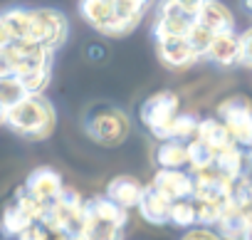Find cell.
I'll return each mask as SVG.
<instances>
[{"label": "cell", "instance_id": "1", "mask_svg": "<svg viewBox=\"0 0 252 240\" xmlns=\"http://www.w3.org/2000/svg\"><path fill=\"white\" fill-rule=\"evenodd\" d=\"M5 127L30 141H45L57 127V111L45 94H28L23 102L8 109Z\"/></svg>", "mask_w": 252, "mask_h": 240}, {"label": "cell", "instance_id": "2", "mask_svg": "<svg viewBox=\"0 0 252 240\" xmlns=\"http://www.w3.org/2000/svg\"><path fill=\"white\" fill-rule=\"evenodd\" d=\"M82 127H84V134L94 144L114 149V146H121L126 139H129V134H131V116L126 114L121 106L99 102V104H92L84 111Z\"/></svg>", "mask_w": 252, "mask_h": 240}, {"label": "cell", "instance_id": "3", "mask_svg": "<svg viewBox=\"0 0 252 240\" xmlns=\"http://www.w3.org/2000/svg\"><path fill=\"white\" fill-rule=\"evenodd\" d=\"M45 213H47V206L40 203L35 196H30L25 186H20L13 193V198L3 206V210H0V235L5 240L18 238L28 225L42 220Z\"/></svg>", "mask_w": 252, "mask_h": 240}, {"label": "cell", "instance_id": "4", "mask_svg": "<svg viewBox=\"0 0 252 240\" xmlns=\"http://www.w3.org/2000/svg\"><path fill=\"white\" fill-rule=\"evenodd\" d=\"M181 114V97L173 89H158L151 97L144 99L141 109H139V119L141 124L149 129L151 137H156L158 141L166 137L168 127L173 124V119Z\"/></svg>", "mask_w": 252, "mask_h": 240}, {"label": "cell", "instance_id": "5", "mask_svg": "<svg viewBox=\"0 0 252 240\" xmlns=\"http://www.w3.org/2000/svg\"><path fill=\"white\" fill-rule=\"evenodd\" d=\"M215 116L222 119L232 141L240 149H252V99L245 94H232L218 104Z\"/></svg>", "mask_w": 252, "mask_h": 240}, {"label": "cell", "instance_id": "6", "mask_svg": "<svg viewBox=\"0 0 252 240\" xmlns=\"http://www.w3.org/2000/svg\"><path fill=\"white\" fill-rule=\"evenodd\" d=\"M69 37V20L62 10L35 8L30 10V40L57 52Z\"/></svg>", "mask_w": 252, "mask_h": 240}, {"label": "cell", "instance_id": "7", "mask_svg": "<svg viewBox=\"0 0 252 240\" xmlns=\"http://www.w3.org/2000/svg\"><path fill=\"white\" fill-rule=\"evenodd\" d=\"M5 52H8V57H10L13 74H18V77H28V74H35V72L52 69V57H55V52L47 50V47L40 45V42L23 40V42H15V45L5 47Z\"/></svg>", "mask_w": 252, "mask_h": 240}, {"label": "cell", "instance_id": "8", "mask_svg": "<svg viewBox=\"0 0 252 240\" xmlns=\"http://www.w3.org/2000/svg\"><path fill=\"white\" fill-rule=\"evenodd\" d=\"M195 15L186 13L178 8L173 0H161L156 8V20H154V40L158 37H186L188 30L193 28Z\"/></svg>", "mask_w": 252, "mask_h": 240}, {"label": "cell", "instance_id": "9", "mask_svg": "<svg viewBox=\"0 0 252 240\" xmlns=\"http://www.w3.org/2000/svg\"><path fill=\"white\" fill-rule=\"evenodd\" d=\"M79 15L99 35L124 37L121 25H119V20L114 15V3H111V0H79Z\"/></svg>", "mask_w": 252, "mask_h": 240}, {"label": "cell", "instance_id": "10", "mask_svg": "<svg viewBox=\"0 0 252 240\" xmlns=\"http://www.w3.org/2000/svg\"><path fill=\"white\" fill-rule=\"evenodd\" d=\"M156 55L163 62V67L181 72L200 62V55L190 47L188 37H158L156 40Z\"/></svg>", "mask_w": 252, "mask_h": 240}, {"label": "cell", "instance_id": "11", "mask_svg": "<svg viewBox=\"0 0 252 240\" xmlns=\"http://www.w3.org/2000/svg\"><path fill=\"white\" fill-rule=\"evenodd\" d=\"M151 186L158 193H163L171 203L181 201V198H193V191H195L193 173L186 169H158Z\"/></svg>", "mask_w": 252, "mask_h": 240}, {"label": "cell", "instance_id": "12", "mask_svg": "<svg viewBox=\"0 0 252 240\" xmlns=\"http://www.w3.org/2000/svg\"><path fill=\"white\" fill-rule=\"evenodd\" d=\"M25 191L30 193V196H35L40 203H45V206H52L60 196H62V191H64V181H62V176L55 171V169H50V166H40V169H35L28 178H25Z\"/></svg>", "mask_w": 252, "mask_h": 240}, {"label": "cell", "instance_id": "13", "mask_svg": "<svg viewBox=\"0 0 252 240\" xmlns=\"http://www.w3.org/2000/svg\"><path fill=\"white\" fill-rule=\"evenodd\" d=\"M210 62H215L218 67H235L242 65V45H240V33L227 30V33H218L213 35L210 50L205 55Z\"/></svg>", "mask_w": 252, "mask_h": 240}, {"label": "cell", "instance_id": "14", "mask_svg": "<svg viewBox=\"0 0 252 240\" xmlns=\"http://www.w3.org/2000/svg\"><path fill=\"white\" fill-rule=\"evenodd\" d=\"M144 183L139 181V178H134V176H114L109 183H106V196L116 203V206H121V208H126V210H131V208H139V201H141V196H144Z\"/></svg>", "mask_w": 252, "mask_h": 240}, {"label": "cell", "instance_id": "15", "mask_svg": "<svg viewBox=\"0 0 252 240\" xmlns=\"http://www.w3.org/2000/svg\"><path fill=\"white\" fill-rule=\"evenodd\" d=\"M136 210L141 213V218L149 225H168L171 223V201L163 193H158L151 183L144 188V196H141Z\"/></svg>", "mask_w": 252, "mask_h": 240}, {"label": "cell", "instance_id": "16", "mask_svg": "<svg viewBox=\"0 0 252 240\" xmlns=\"http://www.w3.org/2000/svg\"><path fill=\"white\" fill-rule=\"evenodd\" d=\"M195 23H200V25H203L205 30H210L213 35L235 30L232 10H230L225 3H220V0H205L203 8L195 13Z\"/></svg>", "mask_w": 252, "mask_h": 240}, {"label": "cell", "instance_id": "17", "mask_svg": "<svg viewBox=\"0 0 252 240\" xmlns=\"http://www.w3.org/2000/svg\"><path fill=\"white\" fill-rule=\"evenodd\" d=\"M111 3H114V15H116L124 35L136 30L139 23L151 10V0H111Z\"/></svg>", "mask_w": 252, "mask_h": 240}, {"label": "cell", "instance_id": "18", "mask_svg": "<svg viewBox=\"0 0 252 240\" xmlns=\"http://www.w3.org/2000/svg\"><path fill=\"white\" fill-rule=\"evenodd\" d=\"M84 210L99 220H106V223H114V225H121L126 228V223H129V210L116 206L106 193L104 196H94V198H87L84 201Z\"/></svg>", "mask_w": 252, "mask_h": 240}, {"label": "cell", "instance_id": "19", "mask_svg": "<svg viewBox=\"0 0 252 240\" xmlns=\"http://www.w3.org/2000/svg\"><path fill=\"white\" fill-rule=\"evenodd\" d=\"M213 166H215L225 178L235 181V178H240L242 173H247V151L240 149L237 144H232V146H227V149H222V151L215 154Z\"/></svg>", "mask_w": 252, "mask_h": 240}, {"label": "cell", "instance_id": "20", "mask_svg": "<svg viewBox=\"0 0 252 240\" xmlns=\"http://www.w3.org/2000/svg\"><path fill=\"white\" fill-rule=\"evenodd\" d=\"M250 223H252V218L245 210H240L237 206L230 203L225 208V213L220 215L215 230L222 235V240H242L245 233H247V228H250Z\"/></svg>", "mask_w": 252, "mask_h": 240}, {"label": "cell", "instance_id": "21", "mask_svg": "<svg viewBox=\"0 0 252 240\" xmlns=\"http://www.w3.org/2000/svg\"><path fill=\"white\" fill-rule=\"evenodd\" d=\"M198 139L205 141L215 154L232 146V137L227 132V127L222 124V119L220 116H208V119H200V127H198Z\"/></svg>", "mask_w": 252, "mask_h": 240}, {"label": "cell", "instance_id": "22", "mask_svg": "<svg viewBox=\"0 0 252 240\" xmlns=\"http://www.w3.org/2000/svg\"><path fill=\"white\" fill-rule=\"evenodd\" d=\"M158 169H188V144L176 139H163L156 146Z\"/></svg>", "mask_w": 252, "mask_h": 240}, {"label": "cell", "instance_id": "23", "mask_svg": "<svg viewBox=\"0 0 252 240\" xmlns=\"http://www.w3.org/2000/svg\"><path fill=\"white\" fill-rule=\"evenodd\" d=\"M198 127H200V119L190 111H181L176 119H173V124L168 127L166 137L163 139H176V141H193L198 137ZM161 139V141H163Z\"/></svg>", "mask_w": 252, "mask_h": 240}, {"label": "cell", "instance_id": "24", "mask_svg": "<svg viewBox=\"0 0 252 240\" xmlns=\"http://www.w3.org/2000/svg\"><path fill=\"white\" fill-rule=\"evenodd\" d=\"M87 220H84V240H124V230L121 225H114V223H106V220H99L94 215H89L84 210Z\"/></svg>", "mask_w": 252, "mask_h": 240}, {"label": "cell", "instance_id": "25", "mask_svg": "<svg viewBox=\"0 0 252 240\" xmlns=\"http://www.w3.org/2000/svg\"><path fill=\"white\" fill-rule=\"evenodd\" d=\"M168 225H176V228H195L198 225V203L195 198H181V201H173L171 203V223Z\"/></svg>", "mask_w": 252, "mask_h": 240}, {"label": "cell", "instance_id": "26", "mask_svg": "<svg viewBox=\"0 0 252 240\" xmlns=\"http://www.w3.org/2000/svg\"><path fill=\"white\" fill-rule=\"evenodd\" d=\"M30 92L25 89L23 79L18 74H8V77H0V104L5 109L15 106L18 102H23Z\"/></svg>", "mask_w": 252, "mask_h": 240}, {"label": "cell", "instance_id": "27", "mask_svg": "<svg viewBox=\"0 0 252 240\" xmlns=\"http://www.w3.org/2000/svg\"><path fill=\"white\" fill-rule=\"evenodd\" d=\"M213 161H215V151L205 141H200L198 137L193 141H188V169H190V173L213 166Z\"/></svg>", "mask_w": 252, "mask_h": 240}, {"label": "cell", "instance_id": "28", "mask_svg": "<svg viewBox=\"0 0 252 240\" xmlns=\"http://www.w3.org/2000/svg\"><path fill=\"white\" fill-rule=\"evenodd\" d=\"M195 203H198V225H205V228H215L220 215L230 206V201H198V198Z\"/></svg>", "mask_w": 252, "mask_h": 240}, {"label": "cell", "instance_id": "29", "mask_svg": "<svg viewBox=\"0 0 252 240\" xmlns=\"http://www.w3.org/2000/svg\"><path fill=\"white\" fill-rule=\"evenodd\" d=\"M188 42H190V47L200 55V60L208 55V50H210V42H213V33L210 30H205L200 23H193V28L188 30Z\"/></svg>", "mask_w": 252, "mask_h": 240}, {"label": "cell", "instance_id": "30", "mask_svg": "<svg viewBox=\"0 0 252 240\" xmlns=\"http://www.w3.org/2000/svg\"><path fill=\"white\" fill-rule=\"evenodd\" d=\"M18 42V35H15V28H13V20L8 15V10L0 13V50H5L10 45Z\"/></svg>", "mask_w": 252, "mask_h": 240}, {"label": "cell", "instance_id": "31", "mask_svg": "<svg viewBox=\"0 0 252 240\" xmlns=\"http://www.w3.org/2000/svg\"><path fill=\"white\" fill-rule=\"evenodd\" d=\"M50 238H52V230H50L42 220H37V223L28 225L15 240H50Z\"/></svg>", "mask_w": 252, "mask_h": 240}, {"label": "cell", "instance_id": "32", "mask_svg": "<svg viewBox=\"0 0 252 240\" xmlns=\"http://www.w3.org/2000/svg\"><path fill=\"white\" fill-rule=\"evenodd\" d=\"M181 240H222V235L215 230V228H205V225H195V228H188Z\"/></svg>", "mask_w": 252, "mask_h": 240}, {"label": "cell", "instance_id": "33", "mask_svg": "<svg viewBox=\"0 0 252 240\" xmlns=\"http://www.w3.org/2000/svg\"><path fill=\"white\" fill-rule=\"evenodd\" d=\"M240 45H242V65L252 69V25L240 33Z\"/></svg>", "mask_w": 252, "mask_h": 240}, {"label": "cell", "instance_id": "34", "mask_svg": "<svg viewBox=\"0 0 252 240\" xmlns=\"http://www.w3.org/2000/svg\"><path fill=\"white\" fill-rule=\"evenodd\" d=\"M173 3L178 5V8H183L186 13H190V15H195L200 8H203V3L205 0H173Z\"/></svg>", "mask_w": 252, "mask_h": 240}, {"label": "cell", "instance_id": "35", "mask_svg": "<svg viewBox=\"0 0 252 240\" xmlns=\"http://www.w3.org/2000/svg\"><path fill=\"white\" fill-rule=\"evenodd\" d=\"M13 74V65H10V57L5 50H0V77H8Z\"/></svg>", "mask_w": 252, "mask_h": 240}, {"label": "cell", "instance_id": "36", "mask_svg": "<svg viewBox=\"0 0 252 240\" xmlns=\"http://www.w3.org/2000/svg\"><path fill=\"white\" fill-rule=\"evenodd\" d=\"M87 57H89V60H104V57H106V50H104L101 45H89V47H87Z\"/></svg>", "mask_w": 252, "mask_h": 240}, {"label": "cell", "instance_id": "37", "mask_svg": "<svg viewBox=\"0 0 252 240\" xmlns=\"http://www.w3.org/2000/svg\"><path fill=\"white\" fill-rule=\"evenodd\" d=\"M240 8H242V10H245V13L252 18V0H240Z\"/></svg>", "mask_w": 252, "mask_h": 240}, {"label": "cell", "instance_id": "38", "mask_svg": "<svg viewBox=\"0 0 252 240\" xmlns=\"http://www.w3.org/2000/svg\"><path fill=\"white\" fill-rule=\"evenodd\" d=\"M5 114H8V109L0 104V127H5Z\"/></svg>", "mask_w": 252, "mask_h": 240}, {"label": "cell", "instance_id": "39", "mask_svg": "<svg viewBox=\"0 0 252 240\" xmlns=\"http://www.w3.org/2000/svg\"><path fill=\"white\" fill-rule=\"evenodd\" d=\"M247 173L252 176V149H247Z\"/></svg>", "mask_w": 252, "mask_h": 240}, {"label": "cell", "instance_id": "40", "mask_svg": "<svg viewBox=\"0 0 252 240\" xmlns=\"http://www.w3.org/2000/svg\"><path fill=\"white\" fill-rule=\"evenodd\" d=\"M242 240H252V223H250V228H247V233H245V238Z\"/></svg>", "mask_w": 252, "mask_h": 240}]
</instances>
